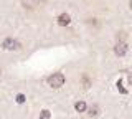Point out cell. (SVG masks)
<instances>
[{"instance_id": "11", "label": "cell", "mask_w": 132, "mask_h": 119, "mask_svg": "<svg viewBox=\"0 0 132 119\" xmlns=\"http://www.w3.org/2000/svg\"><path fill=\"white\" fill-rule=\"evenodd\" d=\"M129 5H130V9H132V0H130V3H129Z\"/></svg>"}, {"instance_id": "6", "label": "cell", "mask_w": 132, "mask_h": 119, "mask_svg": "<svg viewBox=\"0 0 132 119\" xmlns=\"http://www.w3.org/2000/svg\"><path fill=\"white\" fill-rule=\"evenodd\" d=\"M74 109H76L78 113H84L86 111V102L84 101H78L76 104H74Z\"/></svg>"}, {"instance_id": "8", "label": "cell", "mask_w": 132, "mask_h": 119, "mask_svg": "<svg viewBox=\"0 0 132 119\" xmlns=\"http://www.w3.org/2000/svg\"><path fill=\"white\" fill-rule=\"evenodd\" d=\"M117 89H119V91H121L122 94H126V93H127V89H126V88L122 86V81H121V80L117 81Z\"/></svg>"}, {"instance_id": "7", "label": "cell", "mask_w": 132, "mask_h": 119, "mask_svg": "<svg viewBox=\"0 0 132 119\" xmlns=\"http://www.w3.org/2000/svg\"><path fill=\"white\" fill-rule=\"evenodd\" d=\"M88 114H89V116H97V114H99V108H97L96 104H94V106H91Z\"/></svg>"}, {"instance_id": "2", "label": "cell", "mask_w": 132, "mask_h": 119, "mask_svg": "<svg viewBox=\"0 0 132 119\" xmlns=\"http://www.w3.org/2000/svg\"><path fill=\"white\" fill-rule=\"evenodd\" d=\"M2 46L5 48V50H18V48H20V43L16 42V40H13V38H7V40H3Z\"/></svg>"}, {"instance_id": "9", "label": "cell", "mask_w": 132, "mask_h": 119, "mask_svg": "<svg viewBox=\"0 0 132 119\" xmlns=\"http://www.w3.org/2000/svg\"><path fill=\"white\" fill-rule=\"evenodd\" d=\"M40 119H50V111L43 109V111H41V114H40Z\"/></svg>"}, {"instance_id": "4", "label": "cell", "mask_w": 132, "mask_h": 119, "mask_svg": "<svg viewBox=\"0 0 132 119\" xmlns=\"http://www.w3.org/2000/svg\"><path fill=\"white\" fill-rule=\"evenodd\" d=\"M46 0H22L23 7H27V9H35L36 5H40V3H45Z\"/></svg>"}, {"instance_id": "10", "label": "cell", "mask_w": 132, "mask_h": 119, "mask_svg": "<svg viewBox=\"0 0 132 119\" xmlns=\"http://www.w3.org/2000/svg\"><path fill=\"white\" fill-rule=\"evenodd\" d=\"M16 102H20V104L25 102V96H23V94H16Z\"/></svg>"}, {"instance_id": "5", "label": "cell", "mask_w": 132, "mask_h": 119, "mask_svg": "<svg viewBox=\"0 0 132 119\" xmlns=\"http://www.w3.org/2000/svg\"><path fill=\"white\" fill-rule=\"evenodd\" d=\"M69 22H71V17H69L68 13H61L60 17H58V23H60L61 27H64V25H69Z\"/></svg>"}, {"instance_id": "3", "label": "cell", "mask_w": 132, "mask_h": 119, "mask_svg": "<svg viewBox=\"0 0 132 119\" xmlns=\"http://www.w3.org/2000/svg\"><path fill=\"white\" fill-rule=\"evenodd\" d=\"M114 53H116L117 56H124V55L127 53V45L124 43V42H119V43L114 46Z\"/></svg>"}, {"instance_id": "1", "label": "cell", "mask_w": 132, "mask_h": 119, "mask_svg": "<svg viewBox=\"0 0 132 119\" xmlns=\"http://www.w3.org/2000/svg\"><path fill=\"white\" fill-rule=\"evenodd\" d=\"M48 84L55 89L61 88V86L64 84V75L63 73H53V75L48 78Z\"/></svg>"}]
</instances>
